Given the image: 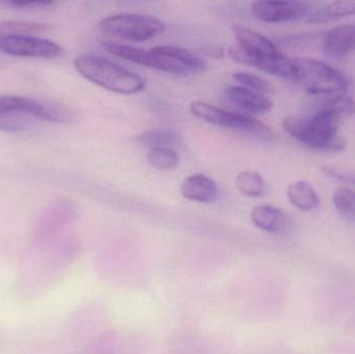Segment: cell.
<instances>
[{"label":"cell","instance_id":"6da1fadb","mask_svg":"<svg viewBox=\"0 0 355 354\" xmlns=\"http://www.w3.org/2000/svg\"><path fill=\"white\" fill-rule=\"evenodd\" d=\"M54 238L33 241L20 259L16 290L24 301H37L44 297L68 259L66 247Z\"/></svg>","mask_w":355,"mask_h":354},{"label":"cell","instance_id":"7a4b0ae2","mask_svg":"<svg viewBox=\"0 0 355 354\" xmlns=\"http://www.w3.org/2000/svg\"><path fill=\"white\" fill-rule=\"evenodd\" d=\"M341 116L319 108L311 118L289 116L284 118L283 128L302 145L321 152H342L346 141L340 134Z\"/></svg>","mask_w":355,"mask_h":354},{"label":"cell","instance_id":"3957f363","mask_svg":"<svg viewBox=\"0 0 355 354\" xmlns=\"http://www.w3.org/2000/svg\"><path fill=\"white\" fill-rule=\"evenodd\" d=\"M77 72L87 80L114 93L131 95L146 87V81L132 71L116 62L97 55H83L75 58Z\"/></svg>","mask_w":355,"mask_h":354},{"label":"cell","instance_id":"277c9868","mask_svg":"<svg viewBox=\"0 0 355 354\" xmlns=\"http://www.w3.org/2000/svg\"><path fill=\"white\" fill-rule=\"evenodd\" d=\"M293 80L311 95H343L350 85L352 78L343 71L310 57L293 60Z\"/></svg>","mask_w":355,"mask_h":354},{"label":"cell","instance_id":"5b68a950","mask_svg":"<svg viewBox=\"0 0 355 354\" xmlns=\"http://www.w3.org/2000/svg\"><path fill=\"white\" fill-rule=\"evenodd\" d=\"M166 27L162 19L143 14L112 15L99 23L102 33L132 42L153 39L164 33Z\"/></svg>","mask_w":355,"mask_h":354},{"label":"cell","instance_id":"8992f818","mask_svg":"<svg viewBox=\"0 0 355 354\" xmlns=\"http://www.w3.org/2000/svg\"><path fill=\"white\" fill-rule=\"evenodd\" d=\"M233 35L238 45L230 48L229 54L232 60L240 64H250L261 70L269 58L281 53L270 39L252 29L234 26Z\"/></svg>","mask_w":355,"mask_h":354},{"label":"cell","instance_id":"52a82bcc","mask_svg":"<svg viewBox=\"0 0 355 354\" xmlns=\"http://www.w3.org/2000/svg\"><path fill=\"white\" fill-rule=\"evenodd\" d=\"M190 110L196 118L223 128L259 133V134H266L270 132V129L266 126V124L257 118L246 114H236L229 110L221 109L206 102H193L190 105Z\"/></svg>","mask_w":355,"mask_h":354},{"label":"cell","instance_id":"ba28073f","mask_svg":"<svg viewBox=\"0 0 355 354\" xmlns=\"http://www.w3.org/2000/svg\"><path fill=\"white\" fill-rule=\"evenodd\" d=\"M102 47L112 55L118 56L123 60H129L133 64H141L148 68L162 71L168 74L186 76L190 73L183 66L166 56L159 55L153 51L133 47V46L125 45V44L112 43V42H102Z\"/></svg>","mask_w":355,"mask_h":354},{"label":"cell","instance_id":"9c48e42d","mask_svg":"<svg viewBox=\"0 0 355 354\" xmlns=\"http://www.w3.org/2000/svg\"><path fill=\"white\" fill-rule=\"evenodd\" d=\"M0 51L16 57L56 58L64 48L55 42L35 35L0 37Z\"/></svg>","mask_w":355,"mask_h":354},{"label":"cell","instance_id":"30bf717a","mask_svg":"<svg viewBox=\"0 0 355 354\" xmlns=\"http://www.w3.org/2000/svg\"><path fill=\"white\" fill-rule=\"evenodd\" d=\"M312 6L304 1H254L252 14L266 23H285L308 18Z\"/></svg>","mask_w":355,"mask_h":354},{"label":"cell","instance_id":"8fae6325","mask_svg":"<svg viewBox=\"0 0 355 354\" xmlns=\"http://www.w3.org/2000/svg\"><path fill=\"white\" fill-rule=\"evenodd\" d=\"M223 97L236 107L252 114H264L270 112L273 102L266 95L248 87H230L223 91Z\"/></svg>","mask_w":355,"mask_h":354},{"label":"cell","instance_id":"7c38bea8","mask_svg":"<svg viewBox=\"0 0 355 354\" xmlns=\"http://www.w3.org/2000/svg\"><path fill=\"white\" fill-rule=\"evenodd\" d=\"M355 49V24H342L327 33L323 51L333 58H344Z\"/></svg>","mask_w":355,"mask_h":354},{"label":"cell","instance_id":"4fadbf2b","mask_svg":"<svg viewBox=\"0 0 355 354\" xmlns=\"http://www.w3.org/2000/svg\"><path fill=\"white\" fill-rule=\"evenodd\" d=\"M181 195L188 201L196 203H212L219 197L216 182L205 175L196 174L188 177L182 183Z\"/></svg>","mask_w":355,"mask_h":354},{"label":"cell","instance_id":"5bb4252c","mask_svg":"<svg viewBox=\"0 0 355 354\" xmlns=\"http://www.w3.org/2000/svg\"><path fill=\"white\" fill-rule=\"evenodd\" d=\"M250 218L257 228L271 234L285 233L289 227L287 214L275 206H257L252 210Z\"/></svg>","mask_w":355,"mask_h":354},{"label":"cell","instance_id":"9a60e30c","mask_svg":"<svg viewBox=\"0 0 355 354\" xmlns=\"http://www.w3.org/2000/svg\"><path fill=\"white\" fill-rule=\"evenodd\" d=\"M151 50L154 53L166 56V57L179 62L186 70H188L190 74H200L206 71V62L189 50L170 45L157 46V47L152 48Z\"/></svg>","mask_w":355,"mask_h":354},{"label":"cell","instance_id":"2e32d148","mask_svg":"<svg viewBox=\"0 0 355 354\" xmlns=\"http://www.w3.org/2000/svg\"><path fill=\"white\" fill-rule=\"evenodd\" d=\"M287 197L290 203L300 211L309 212L318 207V193L306 180L296 181L288 186Z\"/></svg>","mask_w":355,"mask_h":354},{"label":"cell","instance_id":"e0dca14e","mask_svg":"<svg viewBox=\"0 0 355 354\" xmlns=\"http://www.w3.org/2000/svg\"><path fill=\"white\" fill-rule=\"evenodd\" d=\"M41 122L35 114L12 109L0 112V132L18 133L29 131Z\"/></svg>","mask_w":355,"mask_h":354},{"label":"cell","instance_id":"ac0fdd59","mask_svg":"<svg viewBox=\"0 0 355 354\" xmlns=\"http://www.w3.org/2000/svg\"><path fill=\"white\" fill-rule=\"evenodd\" d=\"M355 15V1H335L313 10L308 16L309 23H327Z\"/></svg>","mask_w":355,"mask_h":354},{"label":"cell","instance_id":"d6986e66","mask_svg":"<svg viewBox=\"0 0 355 354\" xmlns=\"http://www.w3.org/2000/svg\"><path fill=\"white\" fill-rule=\"evenodd\" d=\"M51 29L47 23L35 21L6 20L0 21V37L14 35H35L45 33Z\"/></svg>","mask_w":355,"mask_h":354},{"label":"cell","instance_id":"ffe728a7","mask_svg":"<svg viewBox=\"0 0 355 354\" xmlns=\"http://www.w3.org/2000/svg\"><path fill=\"white\" fill-rule=\"evenodd\" d=\"M236 186L240 193L250 197H263L267 193V185L260 174L252 170L240 172L236 178Z\"/></svg>","mask_w":355,"mask_h":354},{"label":"cell","instance_id":"44dd1931","mask_svg":"<svg viewBox=\"0 0 355 354\" xmlns=\"http://www.w3.org/2000/svg\"><path fill=\"white\" fill-rule=\"evenodd\" d=\"M77 118V112L70 106L56 101H43V114L42 121L44 122L69 124Z\"/></svg>","mask_w":355,"mask_h":354},{"label":"cell","instance_id":"7402d4cb","mask_svg":"<svg viewBox=\"0 0 355 354\" xmlns=\"http://www.w3.org/2000/svg\"><path fill=\"white\" fill-rule=\"evenodd\" d=\"M139 141L145 147L151 149H159V148H168L174 149L180 143V137L174 131L166 129H155L148 131L139 137Z\"/></svg>","mask_w":355,"mask_h":354},{"label":"cell","instance_id":"603a6c76","mask_svg":"<svg viewBox=\"0 0 355 354\" xmlns=\"http://www.w3.org/2000/svg\"><path fill=\"white\" fill-rule=\"evenodd\" d=\"M12 109L33 112L42 121L43 102L20 96L0 95V112Z\"/></svg>","mask_w":355,"mask_h":354},{"label":"cell","instance_id":"cb8c5ba5","mask_svg":"<svg viewBox=\"0 0 355 354\" xmlns=\"http://www.w3.org/2000/svg\"><path fill=\"white\" fill-rule=\"evenodd\" d=\"M147 160L152 168L160 170H171L179 166V155L174 149L159 148V149L149 150Z\"/></svg>","mask_w":355,"mask_h":354},{"label":"cell","instance_id":"d4e9b609","mask_svg":"<svg viewBox=\"0 0 355 354\" xmlns=\"http://www.w3.org/2000/svg\"><path fill=\"white\" fill-rule=\"evenodd\" d=\"M333 203L337 211L343 218L355 220V191L347 187H341L334 193Z\"/></svg>","mask_w":355,"mask_h":354},{"label":"cell","instance_id":"484cf974","mask_svg":"<svg viewBox=\"0 0 355 354\" xmlns=\"http://www.w3.org/2000/svg\"><path fill=\"white\" fill-rule=\"evenodd\" d=\"M234 79L244 85V87L258 91L263 95H275V87L263 77L248 72H238L233 75Z\"/></svg>","mask_w":355,"mask_h":354},{"label":"cell","instance_id":"4316f807","mask_svg":"<svg viewBox=\"0 0 355 354\" xmlns=\"http://www.w3.org/2000/svg\"><path fill=\"white\" fill-rule=\"evenodd\" d=\"M320 109H327L329 112L340 114H354L355 100L352 97L344 95H336L331 98H327L321 104Z\"/></svg>","mask_w":355,"mask_h":354},{"label":"cell","instance_id":"83f0119b","mask_svg":"<svg viewBox=\"0 0 355 354\" xmlns=\"http://www.w3.org/2000/svg\"><path fill=\"white\" fill-rule=\"evenodd\" d=\"M53 1H15V0H2L0 6L15 10H45L53 6Z\"/></svg>","mask_w":355,"mask_h":354},{"label":"cell","instance_id":"f1b7e54d","mask_svg":"<svg viewBox=\"0 0 355 354\" xmlns=\"http://www.w3.org/2000/svg\"><path fill=\"white\" fill-rule=\"evenodd\" d=\"M321 172L334 180L349 183L355 186V170L349 168H338L334 166H325L321 168Z\"/></svg>","mask_w":355,"mask_h":354},{"label":"cell","instance_id":"f546056e","mask_svg":"<svg viewBox=\"0 0 355 354\" xmlns=\"http://www.w3.org/2000/svg\"><path fill=\"white\" fill-rule=\"evenodd\" d=\"M4 347V335L3 332H2L1 328H0V354H1L2 351H3Z\"/></svg>","mask_w":355,"mask_h":354}]
</instances>
